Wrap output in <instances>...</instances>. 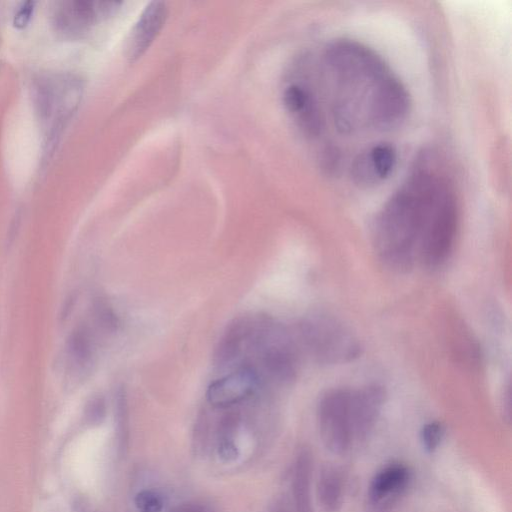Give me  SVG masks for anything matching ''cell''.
I'll use <instances>...</instances> for the list:
<instances>
[{
    "instance_id": "obj_15",
    "label": "cell",
    "mask_w": 512,
    "mask_h": 512,
    "mask_svg": "<svg viewBox=\"0 0 512 512\" xmlns=\"http://www.w3.org/2000/svg\"><path fill=\"white\" fill-rule=\"evenodd\" d=\"M345 494V478L342 471L333 465L322 467L317 482L318 500L326 512H338Z\"/></svg>"
},
{
    "instance_id": "obj_17",
    "label": "cell",
    "mask_w": 512,
    "mask_h": 512,
    "mask_svg": "<svg viewBox=\"0 0 512 512\" xmlns=\"http://www.w3.org/2000/svg\"><path fill=\"white\" fill-rule=\"evenodd\" d=\"M93 311L98 325L106 332H115L118 328V317L109 302L97 297L93 303Z\"/></svg>"
},
{
    "instance_id": "obj_20",
    "label": "cell",
    "mask_w": 512,
    "mask_h": 512,
    "mask_svg": "<svg viewBox=\"0 0 512 512\" xmlns=\"http://www.w3.org/2000/svg\"><path fill=\"white\" fill-rule=\"evenodd\" d=\"M106 412L104 398L100 395L93 396L85 407V418L90 424L100 423Z\"/></svg>"
},
{
    "instance_id": "obj_3",
    "label": "cell",
    "mask_w": 512,
    "mask_h": 512,
    "mask_svg": "<svg viewBox=\"0 0 512 512\" xmlns=\"http://www.w3.org/2000/svg\"><path fill=\"white\" fill-rule=\"evenodd\" d=\"M299 331L305 349L320 364H343L361 355L362 347L356 335L328 313L317 312L304 318Z\"/></svg>"
},
{
    "instance_id": "obj_10",
    "label": "cell",
    "mask_w": 512,
    "mask_h": 512,
    "mask_svg": "<svg viewBox=\"0 0 512 512\" xmlns=\"http://www.w3.org/2000/svg\"><path fill=\"white\" fill-rule=\"evenodd\" d=\"M386 399L384 388L377 384L351 390V419L353 438L366 440L375 428Z\"/></svg>"
},
{
    "instance_id": "obj_8",
    "label": "cell",
    "mask_w": 512,
    "mask_h": 512,
    "mask_svg": "<svg viewBox=\"0 0 512 512\" xmlns=\"http://www.w3.org/2000/svg\"><path fill=\"white\" fill-rule=\"evenodd\" d=\"M396 163L395 147L381 142L357 155L351 166V176L355 184L369 188L387 179Z\"/></svg>"
},
{
    "instance_id": "obj_9",
    "label": "cell",
    "mask_w": 512,
    "mask_h": 512,
    "mask_svg": "<svg viewBox=\"0 0 512 512\" xmlns=\"http://www.w3.org/2000/svg\"><path fill=\"white\" fill-rule=\"evenodd\" d=\"M283 103L301 131L317 137L323 129V118L316 96L302 81L288 84L283 92Z\"/></svg>"
},
{
    "instance_id": "obj_13",
    "label": "cell",
    "mask_w": 512,
    "mask_h": 512,
    "mask_svg": "<svg viewBox=\"0 0 512 512\" xmlns=\"http://www.w3.org/2000/svg\"><path fill=\"white\" fill-rule=\"evenodd\" d=\"M253 322L248 318H237L226 328L220 338L215 352L214 363L218 367H224L232 363L241 354L242 347L251 336Z\"/></svg>"
},
{
    "instance_id": "obj_22",
    "label": "cell",
    "mask_w": 512,
    "mask_h": 512,
    "mask_svg": "<svg viewBox=\"0 0 512 512\" xmlns=\"http://www.w3.org/2000/svg\"><path fill=\"white\" fill-rule=\"evenodd\" d=\"M269 512H289V510L283 503L278 502L270 509Z\"/></svg>"
},
{
    "instance_id": "obj_18",
    "label": "cell",
    "mask_w": 512,
    "mask_h": 512,
    "mask_svg": "<svg viewBox=\"0 0 512 512\" xmlns=\"http://www.w3.org/2000/svg\"><path fill=\"white\" fill-rule=\"evenodd\" d=\"M445 434V428L439 421L426 423L420 431V441L427 453H433L441 444Z\"/></svg>"
},
{
    "instance_id": "obj_6",
    "label": "cell",
    "mask_w": 512,
    "mask_h": 512,
    "mask_svg": "<svg viewBox=\"0 0 512 512\" xmlns=\"http://www.w3.org/2000/svg\"><path fill=\"white\" fill-rule=\"evenodd\" d=\"M121 5L116 1H63L52 14L55 31L64 38L77 39L97 23L111 16Z\"/></svg>"
},
{
    "instance_id": "obj_14",
    "label": "cell",
    "mask_w": 512,
    "mask_h": 512,
    "mask_svg": "<svg viewBox=\"0 0 512 512\" xmlns=\"http://www.w3.org/2000/svg\"><path fill=\"white\" fill-rule=\"evenodd\" d=\"M312 455L302 448L294 462L292 495L296 512H314L311 497Z\"/></svg>"
},
{
    "instance_id": "obj_19",
    "label": "cell",
    "mask_w": 512,
    "mask_h": 512,
    "mask_svg": "<svg viewBox=\"0 0 512 512\" xmlns=\"http://www.w3.org/2000/svg\"><path fill=\"white\" fill-rule=\"evenodd\" d=\"M135 505L139 512H161L163 501L158 493L143 490L136 495Z\"/></svg>"
},
{
    "instance_id": "obj_2",
    "label": "cell",
    "mask_w": 512,
    "mask_h": 512,
    "mask_svg": "<svg viewBox=\"0 0 512 512\" xmlns=\"http://www.w3.org/2000/svg\"><path fill=\"white\" fill-rule=\"evenodd\" d=\"M455 195L445 174L424 157L384 204L373 227L379 260L396 272H406L418 259L421 242L435 218Z\"/></svg>"
},
{
    "instance_id": "obj_5",
    "label": "cell",
    "mask_w": 512,
    "mask_h": 512,
    "mask_svg": "<svg viewBox=\"0 0 512 512\" xmlns=\"http://www.w3.org/2000/svg\"><path fill=\"white\" fill-rule=\"evenodd\" d=\"M351 390L336 388L327 391L317 406V423L325 448L333 454L346 453L353 441Z\"/></svg>"
},
{
    "instance_id": "obj_11",
    "label": "cell",
    "mask_w": 512,
    "mask_h": 512,
    "mask_svg": "<svg viewBox=\"0 0 512 512\" xmlns=\"http://www.w3.org/2000/svg\"><path fill=\"white\" fill-rule=\"evenodd\" d=\"M258 385V374L250 366H243L214 381L207 389L210 405L226 408L249 398Z\"/></svg>"
},
{
    "instance_id": "obj_7",
    "label": "cell",
    "mask_w": 512,
    "mask_h": 512,
    "mask_svg": "<svg viewBox=\"0 0 512 512\" xmlns=\"http://www.w3.org/2000/svg\"><path fill=\"white\" fill-rule=\"evenodd\" d=\"M411 480L410 469L393 462L380 469L367 490L365 512H390L405 494Z\"/></svg>"
},
{
    "instance_id": "obj_4",
    "label": "cell",
    "mask_w": 512,
    "mask_h": 512,
    "mask_svg": "<svg viewBox=\"0 0 512 512\" xmlns=\"http://www.w3.org/2000/svg\"><path fill=\"white\" fill-rule=\"evenodd\" d=\"M82 90L81 80L73 75H47L37 81L35 102L48 145L57 140L77 108Z\"/></svg>"
},
{
    "instance_id": "obj_12",
    "label": "cell",
    "mask_w": 512,
    "mask_h": 512,
    "mask_svg": "<svg viewBox=\"0 0 512 512\" xmlns=\"http://www.w3.org/2000/svg\"><path fill=\"white\" fill-rule=\"evenodd\" d=\"M167 14L166 4L161 1H153L144 9L128 38L130 61L137 60L149 48L163 27Z\"/></svg>"
},
{
    "instance_id": "obj_21",
    "label": "cell",
    "mask_w": 512,
    "mask_h": 512,
    "mask_svg": "<svg viewBox=\"0 0 512 512\" xmlns=\"http://www.w3.org/2000/svg\"><path fill=\"white\" fill-rule=\"evenodd\" d=\"M34 3L25 2L23 3L14 16V25L17 28L25 27L31 19L33 14Z\"/></svg>"
},
{
    "instance_id": "obj_16",
    "label": "cell",
    "mask_w": 512,
    "mask_h": 512,
    "mask_svg": "<svg viewBox=\"0 0 512 512\" xmlns=\"http://www.w3.org/2000/svg\"><path fill=\"white\" fill-rule=\"evenodd\" d=\"M67 354L74 369H85L90 364L93 356V340L85 326L77 327L70 334Z\"/></svg>"
},
{
    "instance_id": "obj_1",
    "label": "cell",
    "mask_w": 512,
    "mask_h": 512,
    "mask_svg": "<svg viewBox=\"0 0 512 512\" xmlns=\"http://www.w3.org/2000/svg\"><path fill=\"white\" fill-rule=\"evenodd\" d=\"M324 62L332 84L333 120L341 133L391 130L406 119L408 92L373 50L341 39L329 45Z\"/></svg>"
}]
</instances>
